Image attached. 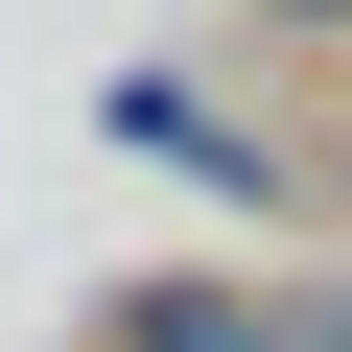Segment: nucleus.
<instances>
[{
  "instance_id": "nucleus-1",
  "label": "nucleus",
  "mask_w": 352,
  "mask_h": 352,
  "mask_svg": "<svg viewBox=\"0 0 352 352\" xmlns=\"http://www.w3.org/2000/svg\"><path fill=\"white\" fill-rule=\"evenodd\" d=\"M141 352H282V329H258L235 282H141Z\"/></svg>"
},
{
  "instance_id": "nucleus-2",
  "label": "nucleus",
  "mask_w": 352,
  "mask_h": 352,
  "mask_svg": "<svg viewBox=\"0 0 352 352\" xmlns=\"http://www.w3.org/2000/svg\"><path fill=\"white\" fill-rule=\"evenodd\" d=\"M282 352H352V282H329V305H282Z\"/></svg>"
}]
</instances>
